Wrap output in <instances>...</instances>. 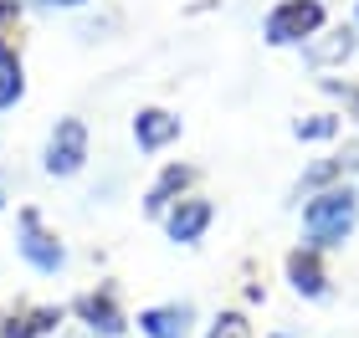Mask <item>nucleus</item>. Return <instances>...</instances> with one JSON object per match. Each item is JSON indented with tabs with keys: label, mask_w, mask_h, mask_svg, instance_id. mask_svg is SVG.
Here are the masks:
<instances>
[{
	"label": "nucleus",
	"mask_w": 359,
	"mask_h": 338,
	"mask_svg": "<svg viewBox=\"0 0 359 338\" xmlns=\"http://www.w3.org/2000/svg\"><path fill=\"white\" fill-rule=\"evenodd\" d=\"M354 220H359V195L349 185H329L318 195H308L303 205V231L313 246H339L354 231Z\"/></svg>",
	"instance_id": "nucleus-1"
},
{
	"label": "nucleus",
	"mask_w": 359,
	"mask_h": 338,
	"mask_svg": "<svg viewBox=\"0 0 359 338\" xmlns=\"http://www.w3.org/2000/svg\"><path fill=\"white\" fill-rule=\"evenodd\" d=\"M323 26H329V6L323 0H277L262 21V36H267V46H303Z\"/></svg>",
	"instance_id": "nucleus-2"
},
{
	"label": "nucleus",
	"mask_w": 359,
	"mask_h": 338,
	"mask_svg": "<svg viewBox=\"0 0 359 338\" xmlns=\"http://www.w3.org/2000/svg\"><path fill=\"white\" fill-rule=\"evenodd\" d=\"M88 149H93L88 123L83 118H57L52 134H46V149H41V169L57 174V180H72V174L88 164Z\"/></svg>",
	"instance_id": "nucleus-3"
},
{
	"label": "nucleus",
	"mask_w": 359,
	"mask_h": 338,
	"mask_svg": "<svg viewBox=\"0 0 359 338\" xmlns=\"http://www.w3.org/2000/svg\"><path fill=\"white\" fill-rule=\"evenodd\" d=\"M15 246H21V256H26V262L36 267V272H57L62 262H67L62 241L41 225V216H36V211H21V241H15Z\"/></svg>",
	"instance_id": "nucleus-4"
},
{
	"label": "nucleus",
	"mask_w": 359,
	"mask_h": 338,
	"mask_svg": "<svg viewBox=\"0 0 359 338\" xmlns=\"http://www.w3.org/2000/svg\"><path fill=\"white\" fill-rule=\"evenodd\" d=\"M354 52H359V41H354V31H349V26H323L318 36H308V41H303V62H308V67H318V72L344 67Z\"/></svg>",
	"instance_id": "nucleus-5"
},
{
	"label": "nucleus",
	"mask_w": 359,
	"mask_h": 338,
	"mask_svg": "<svg viewBox=\"0 0 359 338\" xmlns=\"http://www.w3.org/2000/svg\"><path fill=\"white\" fill-rule=\"evenodd\" d=\"M210 216H216V211H210L205 195H180L165 211V231H170V241H180V246H195V241L205 236Z\"/></svg>",
	"instance_id": "nucleus-6"
},
{
	"label": "nucleus",
	"mask_w": 359,
	"mask_h": 338,
	"mask_svg": "<svg viewBox=\"0 0 359 338\" xmlns=\"http://www.w3.org/2000/svg\"><path fill=\"white\" fill-rule=\"evenodd\" d=\"M180 139V118L170 108H139L134 113V143L144 154H159V149H170V143Z\"/></svg>",
	"instance_id": "nucleus-7"
},
{
	"label": "nucleus",
	"mask_w": 359,
	"mask_h": 338,
	"mask_svg": "<svg viewBox=\"0 0 359 338\" xmlns=\"http://www.w3.org/2000/svg\"><path fill=\"white\" fill-rule=\"evenodd\" d=\"M190 308L185 302H165V308H144L139 313V328L144 338H190Z\"/></svg>",
	"instance_id": "nucleus-8"
},
{
	"label": "nucleus",
	"mask_w": 359,
	"mask_h": 338,
	"mask_svg": "<svg viewBox=\"0 0 359 338\" xmlns=\"http://www.w3.org/2000/svg\"><path fill=\"white\" fill-rule=\"evenodd\" d=\"M190 180H195V169H190V164H170V169L149 185V195H144V211H149V216H165L170 205L190 190Z\"/></svg>",
	"instance_id": "nucleus-9"
},
{
	"label": "nucleus",
	"mask_w": 359,
	"mask_h": 338,
	"mask_svg": "<svg viewBox=\"0 0 359 338\" xmlns=\"http://www.w3.org/2000/svg\"><path fill=\"white\" fill-rule=\"evenodd\" d=\"M21 98H26V62L6 36H0V113L15 108Z\"/></svg>",
	"instance_id": "nucleus-10"
},
{
	"label": "nucleus",
	"mask_w": 359,
	"mask_h": 338,
	"mask_svg": "<svg viewBox=\"0 0 359 338\" xmlns=\"http://www.w3.org/2000/svg\"><path fill=\"white\" fill-rule=\"evenodd\" d=\"M287 277H292V287H298L303 297H323V267H318V246H308V251H292L287 256Z\"/></svg>",
	"instance_id": "nucleus-11"
},
{
	"label": "nucleus",
	"mask_w": 359,
	"mask_h": 338,
	"mask_svg": "<svg viewBox=\"0 0 359 338\" xmlns=\"http://www.w3.org/2000/svg\"><path fill=\"white\" fill-rule=\"evenodd\" d=\"M77 308H83V318H88L97 333H108V338L123 328V318H118V308H113V297H108V293H93V297L77 302Z\"/></svg>",
	"instance_id": "nucleus-12"
},
{
	"label": "nucleus",
	"mask_w": 359,
	"mask_h": 338,
	"mask_svg": "<svg viewBox=\"0 0 359 338\" xmlns=\"http://www.w3.org/2000/svg\"><path fill=\"white\" fill-rule=\"evenodd\" d=\"M339 128H344V123H339V113H308V118L292 123V134H298L303 143H323V139H334Z\"/></svg>",
	"instance_id": "nucleus-13"
},
{
	"label": "nucleus",
	"mask_w": 359,
	"mask_h": 338,
	"mask_svg": "<svg viewBox=\"0 0 359 338\" xmlns=\"http://www.w3.org/2000/svg\"><path fill=\"white\" fill-rule=\"evenodd\" d=\"M344 180V169H339V159H318L313 169L298 180V195H318V190H329V185H339Z\"/></svg>",
	"instance_id": "nucleus-14"
},
{
	"label": "nucleus",
	"mask_w": 359,
	"mask_h": 338,
	"mask_svg": "<svg viewBox=\"0 0 359 338\" xmlns=\"http://www.w3.org/2000/svg\"><path fill=\"white\" fill-rule=\"evenodd\" d=\"M210 338H252V323L241 313H226L216 328H210Z\"/></svg>",
	"instance_id": "nucleus-15"
},
{
	"label": "nucleus",
	"mask_w": 359,
	"mask_h": 338,
	"mask_svg": "<svg viewBox=\"0 0 359 338\" xmlns=\"http://www.w3.org/2000/svg\"><path fill=\"white\" fill-rule=\"evenodd\" d=\"M334 159H339V169H344V174H359V139H349Z\"/></svg>",
	"instance_id": "nucleus-16"
},
{
	"label": "nucleus",
	"mask_w": 359,
	"mask_h": 338,
	"mask_svg": "<svg viewBox=\"0 0 359 338\" xmlns=\"http://www.w3.org/2000/svg\"><path fill=\"white\" fill-rule=\"evenodd\" d=\"M323 87H329V92H334L339 103H349V113L359 118V87H349V83H323Z\"/></svg>",
	"instance_id": "nucleus-17"
},
{
	"label": "nucleus",
	"mask_w": 359,
	"mask_h": 338,
	"mask_svg": "<svg viewBox=\"0 0 359 338\" xmlns=\"http://www.w3.org/2000/svg\"><path fill=\"white\" fill-rule=\"evenodd\" d=\"M31 6H41V10H77V6H88V0H31Z\"/></svg>",
	"instance_id": "nucleus-18"
},
{
	"label": "nucleus",
	"mask_w": 359,
	"mask_h": 338,
	"mask_svg": "<svg viewBox=\"0 0 359 338\" xmlns=\"http://www.w3.org/2000/svg\"><path fill=\"white\" fill-rule=\"evenodd\" d=\"M15 21V6H11V0H0V26H11Z\"/></svg>",
	"instance_id": "nucleus-19"
},
{
	"label": "nucleus",
	"mask_w": 359,
	"mask_h": 338,
	"mask_svg": "<svg viewBox=\"0 0 359 338\" xmlns=\"http://www.w3.org/2000/svg\"><path fill=\"white\" fill-rule=\"evenodd\" d=\"M0 195H6V180H0Z\"/></svg>",
	"instance_id": "nucleus-20"
},
{
	"label": "nucleus",
	"mask_w": 359,
	"mask_h": 338,
	"mask_svg": "<svg viewBox=\"0 0 359 338\" xmlns=\"http://www.w3.org/2000/svg\"><path fill=\"white\" fill-rule=\"evenodd\" d=\"M354 21H359V6H354Z\"/></svg>",
	"instance_id": "nucleus-21"
},
{
	"label": "nucleus",
	"mask_w": 359,
	"mask_h": 338,
	"mask_svg": "<svg viewBox=\"0 0 359 338\" xmlns=\"http://www.w3.org/2000/svg\"><path fill=\"white\" fill-rule=\"evenodd\" d=\"M277 338H283V333H277Z\"/></svg>",
	"instance_id": "nucleus-22"
}]
</instances>
